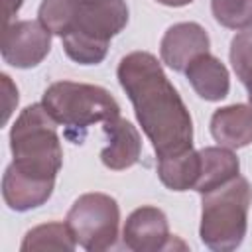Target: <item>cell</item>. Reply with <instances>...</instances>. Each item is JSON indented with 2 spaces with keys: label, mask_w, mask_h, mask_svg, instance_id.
Instances as JSON below:
<instances>
[{
  "label": "cell",
  "mask_w": 252,
  "mask_h": 252,
  "mask_svg": "<svg viewBox=\"0 0 252 252\" xmlns=\"http://www.w3.org/2000/svg\"><path fill=\"white\" fill-rule=\"evenodd\" d=\"M116 77L158 158L193 148V120L156 55L132 51L118 63Z\"/></svg>",
  "instance_id": "obj_1"
},
{
  "label": "cell",
  "mask_w": 252,
  "mask_h": 252,
  "mask_svg": "<svg viewBox=\"0 0 252 252\" xmlns=\"http://www.w3.org/2000/svg\"><path fill=\"white\" fill-rule=\"evenodd\" d=\"M41 104L51 118L63 126V134L73 144H83L87 132L96 122H108L120 116L116 98L98 85L57 81L41 96Z\"/></svg>",
  "instance_id": "obj_2"
},
{
  "label": "cell",
  "mask_w": 252,
  "mask_h": 252,
  "mask_svg": "<svg viewBox=\"0 0 252 252\" xmlns=\"http://www.w3.org/2000/svg\"><path fill=\"white\" fill-rule=\"evenodd\" d=\"M10 150L14 165L37 179L55 181L63 165V148L57 134V122L45 106H26L10 130Z\"/></svg>",
  "instance_id": "obj_3"
},
{
  "label": "cell",
  "mask_w": 252,
  "mask_h": 252,
  "mask_svg": "<svg viewBox=\"0 0 252 252\" xmlns=\"http://www.w3.org/2000/svg\"><path fill=\"white\" fill-rule=\"evenodd\" d=\"M250 203L252 187L240 175L203 193L199 226L201 242L215 252H230L238 248L246 236Z\"/></svg>",
  "instance_id": "obj_4"
},
{
  "label": "cell",
  "mask_w": 252,
  "mask_h": 252,
  "mask_svg": "<svg viewBox=\"0 0 252 252\" xmlns=\"http://www.w3.org/2000/svg\"><path fill=\"white\" fill-rule=\"evenodd\" d=\"M128 24L124 0H81L71 30L61 37L69 59L81 65H98L110 39Z\"/></svg>",
  "instance_id": "obj_5"
},
{
  "label": "cell",
  "mask_w": 252,
  "mask_h": 252,
  "mask_svg": "<svg viewBox=\"0 0 252 252\" xmlns=\"http://www.w3.org/2000/svg\"><path fill=\"white\" fill-rule=\"evenodd\" d=\"M65 222L81 248L102 252L116 244L120 207L106 193H85L71 205Z\"/></svg>",
  "instance_id": "obj_6"
},
{
  "label": "cell",
  "mask_w": 252,
  "mask_h": 252,
  "mask_svg": "<svg viewBox=\"0 0 252 252\" xmlns=\"http://www.w3.org/2000/svg\"><path fill=\"white\" fill-rule=\"evenodd\" d=\"M51 49V32L39 20H18L4 26L2 59L18 69L39 65Z\"/></svg>",
  "instance_id": "obj_7"
},
{
  "label": "cell",
  "mask_w": 252,
  "mask_h": 252,
  "mask_svg": "<svg viewBox=\"0 0 252 252\" xmlns=\"http://www.w3.org/2000/svg\"><path fill=\"white\" fill-rule=\"evenodd\" d=\"M122 242L132 252H159L173 248L165 213L152 205L132 211L122 228Z\"/></svg>",
  "instance_id": "obj_8"
},
{
  "label": "cell",
  "mask_w": 252,
  "mask_h": 252,
  "mask_svg": "<svg viewBox=\"0 0 252 252\" xmlns=\"http://www.w3.org/2000/svg\"><path fill=\"white\" fill-rule=\"evenodd\" d=\"M209 33L203 26H199L197 22H179L167 28V32L163 33L159 55L169 69L185 71L195 57L209 53Z\"/></svg>",
  "instance_id": "obj_9"
},
{
  "label": "cell",
  "mask_w": 252,
  "mask_h": 252,
  "mask_svg": "<svg viewBox=\"0 0 252 252\" xmlns=\"http://www.w3.org/2000/svg\"><path fill=\"white\" fill-rule=\"evenodd\" d=\"M102 130L106 134L108 144L100 152V161L112 171H122L132 167L140 159V152H142V138L136 126H132V122L118 116L104 122Z\"/></svg>",
  "instance_id": "obj_10"
},
{
  "label": "cell",
  "mask_w": 252,
  "mask_h": 252,
  "mask_svg": "<svg viewBox=\"0 0 252 252\" xmlns=\"http://www.w3.org/2000/svg\"><path fill=\"white\" fill-rule=\"evenodd\" d=\"M55 181L37 179L24 171H20L14 163H10L2 177V197L4 203L18 213L41 207L53 193Z\"/></svg>",
  "instance_id": "obj_11"
},
{
  "label": "cell",
  "mask_w": 252,
  "mask_h": 252,
  "mask_svg": "<svg viewBox=\"0 0 252 252\" xmlns=\"http://www.w3.org/2000/svg\"><path fill=\"white\" fill-rule=\"evenodd\" d=\"M213 138L230 150L252 144V104H228L211 116Z\"/></svg>",
  "instance_id": "obj_12"
},
{
  "label": "cell",
  "mask_w": 252,
  "mask_h": 252,
  "mask_svg": "<svg viewBox=\"0 0 252 252\" xmlns=\"http://www.w3.org/2000/svg\"><path fill=\"white\" fill-rule=\"evenodd\" d=\"M185 77L189 79V85L193 87V91L205 100L217 102L228 94V89H230L228 69L220 59H217L211 53H203L195 57L187 65Z\"/></svg>",
  "instance_id": "obj_13"
},
{
  "label": "cell",
  "mask_w": 252,
  "mask_h": 252,
  "mask_svg": "<svg viewBox=\"0 0 252 252\" xmlns=\"http://www.w3.org/2000/svg\"><path fill=\"white\" fill-rule=\"evenodd\" d=\"M199 158H201V171L193 191L201 195L224 185L226 181L234 179L240 171V161L230 148L209 146L199 150Z\"/></svg>",
  "instance_id": "obj_14"
},
{
  "label": "cell",
  "mask_w": 252,
  "mask_h": 252,
  "mask_svg": "<svg viewBox=\"0 0 252 252\" xmlns=\"http://www.w3.org/2000/svg\"><path fill=\"white\" fill-rule=\"evenodd\" d=\"M201 171L199 152L193 148L175 156L158 158V177L171 191H189L195 189Z\"/></svg>",
  "instance_id": "obj_15"
},
{
  "label": "cell",
  "mask_w": 252,
  "mask_h": 252,
  "mask_svg": "<svg viewBox=\"0 0 252 252\" xmlns=\"http://www.w3.org/2000/svg\"><path fill=\"white\" fill-rule=\"evenodd\" d=\"M20 248L24 252L28 250H67L71 252L77 248V240L67 222H45V224H39L28 230Z\"/></svg>",
  "instance_id": "obj_16"
},
{
  "label": "cell",
  "mask_w": 252,
  "mask_h": 252,
  "mask_svg": "<svg viewBox=\"0 0 252 252\" xmlns=\"http://www.w3.org/2000/svg\"><path fill=\"white\" fill-rule=\"evenodd\" d=\"M81 0H41L37 20L55 35L63 37L75 20Z\"/></svg>",
  "instance_id": "obj_17"
},
{
  "label": "cell",
  "mask_w": 252,
  "mask_h": 252,
  "mask_svg": "<svg viewBox=\"0 0 252 252\" xmlns=\"http://www.w3.org/2000/svg\"><path fill=\"white\" fill-rule=\"evenodd\" d=\"M215 20L228 30L252 28V0H211Z\"/></svg>",
  "instance_id": "obj_18"
},
{
  "label": "cell",
  "mask_w": 252,
  "mask_h": 252,
  "mask_svg": "<svg viewBox=\"0 0 252 252\" xmlns=\"http://www.w3.org/2000/svg\"><path fill=\"white\" fill-rule=\"evenodd\" d=\"M230 65L236 77L244 83L252 73V28L238 32L230 41Z\"/></svg>",
  "instance_id": "obj_19"
},
{
  "label": "cell",
  "mask_w": 252,
  "mask_h": 252,
  "mask_svg": "<svg viewBox=\"0 0 252 252\" xmlns=\"http://www.w3.org/2000/svg\"><path fill=\"white\" fill-rule=\"evenodd\" d=\"M0 79H2V87H4V94H6V98H10L14 104H18V89L12 85L10 77L2 73V75H0ZM12 102H6V104H4V116H2V124H6V122H8V118H10V114H12Z\"/></svg>",
  "instance_id": "obj_20"
},
{
  "label": "cell",
  "mask_w": 252,
  "mask_h": 252,
  "mask_svg": "<svg viewBox=\"0 0 252 252\" xmlns=\"http://www.w3.org/2000/svg\"><path fill=\"white\" fill-rule=\"evenodd\" d=\"M22 2H24V0H4V18H6V24L12 22L14 14L20 10Z\"/></svg>",
  "instance_id": "obj_21"
},
{
  "label": "cell",
  "mask_w": 252,
  "mask_h": 252,
  "mask_svg": "<svg viewBox=\"0 0 252 252\" xmlns=\"http://www.w3.org/2000/svg\"><path fill=\"white\" fill-rule=\"evenodd\" d=\"M159 4H163V6H171V8H179V6H187V4H191L193 0H158Z\"/></svg>",
  "instance_id": "obj_22"
},
{
  "label": "cell",
  "mask_w": 252,
  "mask_h": 252,
  "mask_svg": "<svg viewBox=\"0 0 252 252\" xmlns=\"http://www.w3.org/2000/svg\"><path fill=\"white\" fill-rule=\"evenodd\" d=\"M242 85L246 87V91H248V100H250V104H252V73L246 77V81H244Z\"/></svg>",
  "instance_id": "obj_23"
}]
</instances>
